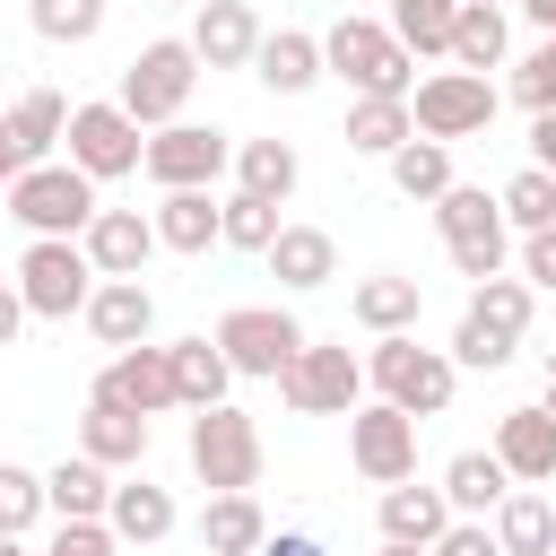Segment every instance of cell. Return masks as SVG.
<instances>
[{"instance_id":"6da1fadb","label":"cell","mask_w":556,"mask_h":556,"mask_svg":"<svg viewBox=\"0 0 556 556\" xmlns=\"http://www.w3.org/2000/svg\"><path fill=\"white\" fill-rule=\"evenodd\" d=\"M321 70H339L356 96H417V52L374 17H339L321 35Z\"/></svg>"},{"instance_id":"7a4b0ae2","label":"cell","mask_w":556,"mask_h":556,"mask_svg":"<svg viewBox=\"0 0 556 556\" xmlns=\"http://www.w3.org/2000/svg\"><path fill=\"white\" fill-rule=\"evenodd\" d=\"M365 374H374V391H382L391 408H408V417H443V408H452V382H460L452 348H417V330L374 339Z\"/></svg>"},{"instance_id":"3957f363","label":"cell","mask_w":556,"mask_h":556,"mask_svg":"<svg viewBox=\"0 0 556 556\" xmlns=\"http://www.w3.org/2000/svg\"><path fill=\"white\" fill-rule=\"evenodd\" d=\"M96 278H104V269L87 261V243H78V235H35V243L17 252V295H26V313H43V321L87 313Z\"/></svg>"},{"instance_id":"277c9868","label":"cell","mask_w":556,"mask_h":556,"mask_svg":"<svg viewBox=\"0 0 556 556\" xmlns=\"http://www.w3.org/2000/svg\"><path fill=\"white\" fill-rule=\"evenodd\" d=\"M182 452H191V478L208 486V495H235V486H252L261 478V426L243 417V408H191V434H182Z\"/></svg>"},{"instance_id":"5b68a950","label":"cell","mask_w":556,"mask_h":556,"mask_svg":"<svg viewBox=\"0 0 556 556\" xmlns=\"http://www.w3.org/2000/svg\"><path fill=\"white\" fill-rule=\"evenodd\" d=\"M191 78H200V52H191V35H182V43L165 35V43H148V52L122 70V96H113V104H122L139 130H165V122H182V104H191Z\"/></svg>"},{"instance_id":"8992f818","label":"cell","mask_w":556,"mask_h":556,"mask_svg":"<svg viewBox=\"0 0 556 556\" xmlns=\"http://www.w3.org/2000/svg\"><path fill=\"white\" fill-rule=\"evenodd\" d=\"M9 217L26 235H87L96 226V174H78V165H26L9 182Z\"/></svg>"},{"instance_id":"52a82bcc","label":"cell","mask_w":556,"mask_h":556,"mask_svg":"<svg viewBox=\"0 0 556 556\" xmlns=\"http://www.w3.org/2000/svg\"><path fill=\"white\" fill-rule=\"evenodd\" d=\"M408 113H417V139H478L495 122V78L486 70H434V78H417Z\"/></svg>"},{"instance_id":"ba28073f","label":"cell","mask_w":556,"mask_h":556,"mask_svg":"<svg viewBox=\"0 0 556 556\" xmlns=\"http://www.w3.org/2000/svg\"><path fill=\"white\" fill-rule=\"evenodd\" d=\"M356 391H365V365H356L348 348H330V339H304L295 365L278 374V400H287L295 417H348Z\"/></svg>"},{"instance_id":"9c48e42d","label":"cell","mask_w":556,"mask_h":556,"mask_svg":"<svg viewBox=\"0 0 556 556\" xmlns=\"http://www.w3.org/2000/svg\"><path fill=\"white\" fill-rule=\"evenodd\" d=\"M61 139H70V165L96 174V182L148 165V130H139L122 104H70V130H61Z\"/></svg>"},{"instance_id":"30bf717a","label":"cell","mask_w":556,"mask_h":556,"mask_svg":"<svg viewBox=\"0 0 556 556\" xmlns=\"http://www.w3.org/2000/svg\"><path fill=\"white\" fill-rule=\"evenodd\" d=\"M235 165V139L226 130H200V122H165V130H148V182H165V191H200V182H217Z\"/></svg>"},{"instance_id":"8fae6325","label":"cell","mask_w":556,"mask_h":556,"mask_svg":"<svg viewBox=\"0 0 556 556\" xmlns=\"http://www.w3.org/2000/svg\"><path fill=\"white\" fill-rule=\"evenodd\" d=\"M217 348H226V365L235 374H287L295 365V348H304V330H295V313H278V304H235L226 321H217Z\"/></svg>"},{"instance_id":"7c38bea8","label":"cell","mask_w":556,"mask_h":556,"mask_svg":"<svg viewBox=\"0 0 556 556\" xmlns=\"http://www.w3.org/2000/svg\"><path fill=\"white\" fill-rule=\"evenodd\" d=\"M348 460L374 478V486H400L417 478V417L374 400V408H348Z\"/></svg>"},{"instance_id":"4fadbf2b","label":"cell","mask_w":556,"mask_h":556,"mask_svg":"<svg viewBox=\"0 0 556 556\" xmlns=\"http://www.w3.org/2000/svg\"><path fill=\"white\" fill-rule=\"evenodd\" d=\"M96 400H122V408H139V417H156V408H182V391H174V348H122L104 374H96Z\"/></svg>"},{"instance_id":"5bb4252c","label":"cell","mask_w":556,"mask_h":556,"mask_svg":"<svg viewBox=\"0 0 556 556\" xmlns=\"http://www.w3.org/2000/svg\"><path fill=\"white\" fill-rule=\"evenodd\" d=\"M200 17H191V52H200V70H252V52H261V17H252V0H191Z\"/></svg>"},{"instance_id":"9a60e30c","label":"cell","mask_w":556,"mask_h":556,"mask_svg":"<svg viewBox=\"0 0 556 556\" xmlns=\"http://www.w3.org/2000/svg\"><path fill=\"white\" fill-rule=\"evenodd\" d=\"M495 460H504L521 486H556V408H504Z\"/></svg>"},{"instance_id":"2e32d148","label":"cell","mask_w":556,"mask_h":556,"mask_svg":"<svg viewBox=\"0 0 556 556\" xmlns=\"http://www.w3.org/2000/svg\"><path fill=\"white\" fill-rule=\"evenodd\" d=\"M78 243H87V261H96L104 278H139L148 252H156V217H139V208H96V226H87Z\"/></svg>"},{"instance_id":"e0dca14e","label":"cell","mask_w":556,"mask_h":556,"mask_svg":"<svg viewBox=\"0 0 556 556\" xmlns=\"http://www.w3.org/2000/svg\"><path fill=\"white\" fill-rule=\"evenodd\" d=\"M87 330H96L104 348H139V339L156 330V295H148L139 278H96V295H87Z\"/></svg>"},{"instance_id":"ac0fdd59","label":"cell","mask_w":556,"mask_h":556,"mask_svg":"<svg viewBox=\"0 0 556 556\" xmlns=\"http://www.w3.org/2000/svg\"><path fill=\"white\" fill-rule=\"evenodd\" d=\"M78 452L104 460V469H139V460H148V417L122 408V400H87V417H78Z\"/></svg>"},{"instance_id":"d6986e66","label":"cell","mask_w":556,"mask_h":556,"mask_svg":"<svg viewBox=\"0 0 556 556\" xmlns=\"http://www.w3.org/2000/svg\"><path fill=\"white\" fill-rule=\"evenodd\" d=\"M443 530H452V495L443 486H408V478L382 486V539L391 547H434Z\"/></svg>"},{"instance_id":"ffe728a7","label":"cell","mask_w":556,"mask_h":556,"mask_svg":"<svg viewBox=\"0 0 556 556\" xmlns=\"http://www.w3.org/2000/svg\"><path fill=\"white\" fill-rule=\"evenodd\" d=\"M252 78H261L269 96H304V87L321 78V35H304V26H278V35H261V52H252Z\"/></svg>"},{"instance_id":"44dd1931","label":"cell","mask_w":556,"mask_h":556,"mask_svg":"<svg viewBox=\"0 0 556 556\" xmlns=\"http://www.w3.org/2000/svg\"><path fill=\"white\" fill-rule=\"evenodd\" d=\"M156 243H165V252H208V243H226V200H208V182H200V191H165V200H156Z\"/></svg>"},{"instance_id":"7402d4cb","label":"cell","mask_w":556,"mask_h":556,"mask_svg":"<svg viewBox=\"0 0 556 556\" xmlns=\"http://www.w3.org/2000/svg\"><path fill=\"white\" fill-rule=\"evenodd\" d=\"M261 261H269V278H278V287H295V295L339 278V243H330L321 226H278V243H269Z\"/></svg>"},{"instance_id":"603a6c76","label":"cell","mask_w":556,"mask_h":556,"mask_svg":"<svg viewBox=\"0 0 556 556\" xmlns=\"http://www.w3.org/2000/svg\"><path fill=\"white\" fill-rule=\"evenodd\" d=\"M417 304H426V287H417V278H400V269H382V278H356V295H348V313H356L374 339H391V330H417Z\"/></svg>"},{"instance_id":"cb8c5ba5","label":"cell","mask_w":556,"mask_h":556,"mask_svg":"<svg viewBox=\"0 0 556 556\" xmlns=\"http://www.w3.org/2000/svg\"><path fill=\"white\" fill-rule=\"evenodd\" d=\"M43 504H52L61 521H104V504H113V469L78 452V460L43 469Z\"/></svg>"},{"instance_id":"d4e9b609","label":"cell","mask_w":556,"mask_h":556,"mask_svg":"<svg viewBox=\"0 0 556 556\" xmlns=\"http://www.w3.org/2000/svg\"><path fill=\"white\" fill-rule=\"evenodd\" d=\"M261 539H269V521H261L252 486L208 495V513H200V547H208V556H261Z\"/></svg>"},{"instance_id":"484cf974","label":"cell","mask_w":556,"mask_h":556,"mask_svg":"<svg viewBox=\"0 0 556 556\" xmlns=\"http://www.w3.org/2000/svg\"><path fill=\"white\" fill-rule=\"evenodd\" d=\"M408 139H417L408 96H356V104H348V148H356V156H391V148H408Z\"/></svg>"},{"instance_id":"4316f807","label":"cell","mask_w":556,"mask_h":556,"mask_svg":"<svg viewBox=\"0 0 556 556\" xmlns=\"http://www.w3.org/2000/svg\"><path fill=\"white\" fill-rule=\"evenodd\" d=\"M443 495H452V513L486 521V513L513 495V469H504L495 452H452V469H443Z\"/></svg>"},{"instance_id":"83f0119b","label":"cell","mask_w":556,"mask_h":556,"mask_svg":"<svg viewBox=\"0 0 556 556\" xmlns=\"http://www.w3.org/2000/svg\"><path fill=\"white\" fill-rule=\"evenodd\" d=\"M104 521H113V539H122V547H156V539L174 530V495H165V486H148V478H130V486H113Z\"/></svg>"},{"instance_id":"f1b7e54d","label":"cell","mask_w":556,"mask_h":556,"mask_svg":"<svg viewBox=\"0 0 556 556\" xmlns=\"http://www.w3.org/2000/svg\"><path fill=\"white\" fill-rule=\"evenodd\" d=\"M495 539H504V556H556V504L539 486H513L495 504Z\"/></svg>"},{"instance_id":"f546056e","label":"cell","mask_w":556,"mask_h":556,"mask_svg":"<svg viewBox=\"0 0 556 556\" xmlns=\"http://www.w3.org/2000/svg\"><path fill=\"white\" fill-rule=\"evenodd\" d=\"M226 382H235V365H226L217 339H174V391H182V408H217Z\"/></svg>"},{"instance_id":"4dcf8cb0","label":"cell","mask_w":556,"mask_h":556,"mask_svg":"<svg viewBox=\"0 0 556 556\" xmlns=\"http://www.w3.org/2000/svg\"><path fill=\"white\" fill-rule=\"evenodd\" d=\"M452 70H504V9H486V0H460V17H452V52H443Z\"/></svg>"},{"instance_id":"1f68e13d","label":"cell","mask_w":556,"mask_h":556,"mask_svg":"<svg viewBox=\"0 0 556 556\" xmlns=\"http://www.w3.org/2000/svg\"><path fill=\"white\" fill-rule=\"evenodd\" d=\"M382 165H391V182H400L408 200H443V191H452V139H408V148H391Z\"/></svg>"},{"instance_id":"d6a6232c","label":"cell","mask_w":556,"mask_h":556,"mask_svg":"<svg viewBox=\"0 0 556 556\" xmlns=\"http://www.w3.org/2000/svg\"><path fill=\"white\" fill-rule=\"evenodd\" d=\"M9 130H17V148L43 165V148H61V130H70V104H61L52 87H26V96L9 104Z\"/></svg>"},{"instance_id":"836d02e7","label":"cell","mask_w":556,"mask_h":556,"mask_svg":"<svg viewBox=\"0 0 556 556\" xmlns=\"http://www.w3.org/2000/svg\"><path fill=\"white\" fill-rule=\"evenodd\" d=\"M235 174H243V191H261V200H287L304 165H295V148H287V139H243V148H235Z\"/></svg>"},{"instance_id":"e575fe53","label":"cell","mask_w":556,"mask_h":556,"mask_svg":"<svg viewBox=\"0 0 556 556\" xmlns=\"http://www.w3.org/2000/svg\"><path fill=\"white\" fill-rule=\"evenodd\" d=\"M434 226H443V243L495 235V226H504V200H495V191H478V182H452V191L434 200Z\"/></svg>"},{"instance_id":"d590c367","label":"cell","mask_w":556,"mask_h":556,"mask_svg":"<svg viewBox=\"0 0 556 556\" xmlns=\"http://www.w3.org/2000/svg\"><path fill=\"white\" fill-rule=\"evenodd\" d=\"M452 17H460V0H391V35L426 61V52H452Z\"/></svg>"},{"instance_id":"8d00e7d4","label":"cell","mask_w":556,"mask_h":556,"mask_svg":"<svg viewBox=\"0 0 556 556\" xmlns=\"http://www.w3.org/2000/svg\"><path fill=\"white\" fill-rule=\"evenodd\" d=\"M495 200H504V226H521V235H530V226H556V174H547V165H521Z\"/></svg>"},{"instance_id":"74e56055","label":"cell","mask_w":556,"mask_h":556,"mask_svg":"<svg viewBox=\"0 0 556 556\" xmlns=\"http://www.w3.org/2000/svg\"><path fill=\"white\" fill-rule=\"evenodd\" d=\"M43 43H96L104 35V0H26Z\"/></svg>"},{"instance_id":"f35d334b","label":"cell","mask_w":556,"mask_h":556,"mask_svg":"<svg viewBox=\"0 0 556 556\" xmlns=\"http://www.w3.org/2000/svg\"><path fill=\"white\" fill-rule=\"evenodd\" d=\"M530 295H539L530 278H478V287H469V313H486L495 330L521 339V330H530Z\"/></svg>"},{"instance_id":"ab89813d","label":"cell","mask_w":556,"mask_h":556,"mask_svg":"<svg viewBox=\"0 0 556 556\" xmlns=\"http://www.w3.org/2000/svg\"><path fill=\"white\" fill-rule=\"evenodd\" d=\"M452 365H469V374L513 365V330H495L486 313H460V330H452Z\"/></svg>"},{"instance_id":"60d3db41","label":"cell","mask_w":556,"mask_h":556,"mask_svg":"<svg viewBox=\"0 0 556 556\" xmlns=\"http://www.w3.org/2000/svg\"><path fill=\"white\" fill-rule=\"evenodd\" d=\"M226 243H235V252H269V243H278V200L235 191V200H226Z\"/></svg>"},{"instance_id":"b9f144b4","label":"cell","mask_w":556,"mask_h":556,"mask_svg":"<svg viewBox=\"0 0 556 556\" xmlns=\"http://www.w3.org/2000/svg\"><path fill=\"white\" fill-rule=\"evenodd\" d=\"M35 513H52V504H43V478L17 469V460H0V539L35 530Z\"/></svg>"},{"instance_id":"7bdbcfd3","label":"cell","mask_w":556,"mask_h":556,"mask_svg":"<svg viewBox=\"0 0 556 556\" xmlns=\"http://www.w3.org/2000/svg\"><path fill=\"white\" fill-rule=\"evenodd\" d=\"M513 96H521L530 113H556V35H547V43H539V52L513 70Z\"/></svg>"},{"instance_id":"ee69618b","label":"cell","mask_w":556,"mask_h":556,"mask_svg":"<svg viewBox=\"0 0 556 556\" xmlns=\"http://www.w3.org/2000/svg\"><path fill=\"white\" fill-rule=\"evenodd\" d=\"M122 539H113V521H61L52 539H43V556H113Z\"/></svg>"},{"instance_id":"f6af8a7d","label":"cell","mask_w":556,"mask_h":556,"mask_svg":"<svg viewBox=\"0 0 556 556\" xmlns=\"http://www.w3.org/2000/svg\"><path fill=\"white\" fill-rule=\"evenodd\" d=\"M452 269L478 287V278H504V226L495 235H469V243H452Z\"/></svg>"},{"instance_id":"bcb514c9","label":"cell","mask_w":556,"mask_h":556,"mask_svg":"<svg viewBox=\"0 0 556 556\" xmlns=\"http://www.w3.org/2000/svg\"><path fill=\"white\" fill-rule=\"evenodd\" d=\"M426 556H504V539L486 530V521H469V513H452V530L426 547Z\"/></svg>"},{"instance_id":"7dc6e473","label":"cell","mask_w":556,"mask_h":556,"mask_svg":"<svg viewBox=\"0 0 556 556\" xmlns=\"http://www.w3.org/2000/svg\"><path fill=\"white\" fill-rule=\"evenodd\" d=\"M521 278L530 287H556V226H530L521 235Z\"/></svg>"},{"instance_id":"c3c4849f","label":"cell","mask_w":556,"mask_h":556,"mask_svg":"<svg viewBox=\"0 0 556 556\" xmlns=\"http://www.w3.org/2000/svg\"><path fill=\"white\" fill-rule=\"evenodd\" d=\"M530 165L556 174V113H530Z\"/></svg>"},{"instance_id":"681fc988","label":"cell","mask_w":556,"mask_h":556,"mask_svg":"<svg viewBox=\"0 0 556 556\" xmlns=\"http://www.w3.org/2000/svg\"><path fill=\"white\" fill-rule=\"evenodd\" d=\"M26 165H35V156H26V148H17V130H9V113H0V182H17V174H26Z\"/></svg>"},{"instance_id":"f907efd6","label":"cell","mask_w":556,"mask_h":556,"mask_svg":"<svg viewBox=\"0 0 556 556\" xmlns=\"http://www.w3.org/2000/svg\"><path fill=\"white\" fill-rule=\"evenodd\" d=\"M17 330H26V295H17V287H9V278H0V348H9V339H17Z\"/></svg>"},{"instance_id":"816d5d0a","label":"cell","mask_w":556,"mask_h":556,"mask_svg":"<svg viewBox=\"0 0 556 556\" xmlns=\"http://www.w3.org/2000/svg\"><path fill=\"white\" fill-rule=\"evenodd\" d=\"M261 556H321L304 530H278V539H261Z\"/></svg>"},{"instance_id":"f5cc1de1","label":"cell","mask_w":556,"mask_h":556,"mask_svg":"<svg viewBox=\"0 0 556 556\" xmlns=\"http://www.w3.org/2000/svg\"><path fill=\"white\" fill-rule=\"evenodd\" d=\"M521 17H530L539 35H556V0H521Z\"/></svg>"},{"instance_id":"db71d44e","label":"cell","mask_w":556,"mask_h":556,"mask_svg":"<svg viewBox=\"0 0 556 556\" xmlns=\"http://www.w3.org/2000/svg\"><path fill=\"white\" fill-rule=\"evenodd\" d=\"M539 408H556V365H547V400H539Z\"/></svg>"},{"instance_id":"11a10c76","label":"cell","mask_w":556,"mask_h":556,"mask_svg":"<svg viewBox=\"0 0 556 556\" xmlns=\"http://www.w3.org/2000/svg\"><path fill=\"white\" fill-rule=\"evenodd\" d=\"M382 556H426V547H391V539H382Z\"/></svg>"},{"instance_id":"9f6ffc18","label":"cell","mask_w":556,"mask_h":556,"mask_svg":"<svg viewBox=\"0 0 556 556\" xmlns=\"http://www.w3.org/2000/svg\"><path fill=\"white\" fill-rule=\"evenodd\" d=\"M0 556H26V547H17V539H0Z\"/></svg>"},{"instance_id":"6f0895ef","label":"cell","mask_w":556,"mask_h":556,"mask_svg":"<svg viewBox=\"0 0 556 556\" xmlns=\"http://www.w3.org/2000/svg\"><path fill=\"white\" fill-rule=\"evenodd\" d=\"M165 9H182V0H165Z\"/></svg>"},{"instance_id":"680465c9","label":"cell","mask_w":556,"mask_h":556,"mask_svg":"<svg viewBox=\"0 0 556 556\" xmlns=\"http://www.w3.org/2000/svg\"><path fill=\"white\" fill-rule=\"evenodd\" d=\"M486 9H504V0H486Z\"/></svg>"},{"instance_id":"91938a15","label":"cell","mask_w":556,"mask_h":556,"mask_svg":"<svg viewBox=\"0 0 556 556\" xmlns=\"http://www.w3.org/2000/svg\"><path fill=\"white\" fill-rule=\"evenodd\" d=\"M200 556H208V547H200Z\"/></svg>"}]
</instances>
